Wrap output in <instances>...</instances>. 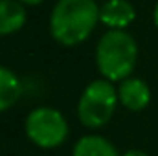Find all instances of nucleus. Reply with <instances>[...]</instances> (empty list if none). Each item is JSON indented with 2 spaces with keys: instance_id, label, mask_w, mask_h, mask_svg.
Masks as SVG:
<instances>
[{
  "instance_id": "1",
  "label": "nucleus",
  "mask_w": 158,
  "mask_h": 156,
  "mask_svg": "<svg viewBox=\"0 0 158 156\" xmlns=\"http://www.w3.org/2000/svg\"><path fill=\"white\" fill-rule=\"evenodd\" d=\"M99 18V7L94 0H59L50 17L52 37L59 44L74 46L92 33Z\"/></svg>"
},
{
  "instance_id": "2",
  "label": "nucleus",
  "mask_w": 158,
  "mask_h": 156,
  "mask_svg": "<svg viewBox=\"0 0 158 156\" xmlns=\"http://www.w3.org/2000/svg\"><path fill=\"white\" fill-rule=\"evenodd\" d=\"M138 61V44L127 31L110 30L96 46V64L107 81H125Z\"/></svg>"
},
{
  "instance_id": "3",
  "label": "nucleus",
  "mask_w": 158,
  "mask_h": 156,
  "mask_svg": "<svg viewBox=\"0 0 158 156\" xmlns=\"http://www.w3.org/2000/svg\"><path fill=\"white\" fill-rule=\"evenodd\" d=\"M118 90L107 79L92 81L81 94L77 103L79 121L86 129H99L109 123L116 110Z\"/></svg>"
},
{
  "instance_id": "4",
  "label": "nucleus",
  "mask_w": 158,
  "mask_h": 156,
  "mask_svg": "<svg viewBox=\"0 0 158 156\" xmlns=\"http://www.w3.org/2000/svg\"><path fill=\"white\" fill-rule=\"evenodd\" d=\"M26 134L40 149H55L64 143L68 138V123L64 116L52 109V107H39L33 109L24 123Z\"/></svg>"
},
{
  "instance_id": "5",
  "label": "nucleus",
  "mask_w": 158,
  "mask_h": 156,
  "mask_svg": "<svg viewBox=\"0 0 158 156\" xmlns=\"http://www.w3.org/2000/svg\"><path fill=\"white\" fill-rule=\"evenodd\" d=\"M118 99L125 109H129L132 112H138V110H143L149 105L151 90H149L145 81H142L138 77H129L125 81H121V84H119Z\"/></svg>"
},
{
  "instance_id": "6",
  "label": "nucleus",
  "mask_w": 158,
  "mask_h": 156,
  "mask_svg": "<svg viewBox=\"0 0 158 156\" xmlns=\"http://www.w3.org/2000/svg\"><path fill=\"white\" fill-rule=\"evenodd\" d=\"M136 17V11L127 0H107L99 7V20L112 30H123Z\"/></svg>"
},
{
  "instance_id": "7",
  "label": "nucleus",
  "mask_w": 158,
  "mask_h": 156,
  "mask_svg": "<svg viewBox=\"0 0 158 156\" xmlns=\"http://www.w3.org/2000/svg\"><path fill=\"white\" fill-rule=\"evenodd\" d=\"M26 22V11L19 0H0V35L19 31Z\"/></svg>"
},
{
  "instance_id": "8",
  "label": "nucleus",
  "mask_w": 158,
  "mask_h": 156,
  "mask_svg": "<svg viewBox=\"0 0 158 156\" xmlns=\"http://www.w3.org/2000/svg\"><path fill=\"white\" fill-rule=\"evenodd\" d=\"M72 156H119V153L107 138L98 134H88L77 140Z\"/></svg>"
},
{
  "instance_id": "9",
  "label": "nucleus",
  "mask_w": 158,
  "mask_h": 156,
  "mask_svg": "<svg viewBox=\"0 0 158 156\" xmlns=\"http://www.w3.org/2000/svg\"><path fill=\"white\" fill-rule=\"evenodd\" d=\"M20 94H22V84L19 77L11 70L0 66V112L11 109L19 101Z\"/></svg>"
},
{
  "instance_id": "10",
  "label": "nucleus",
  "mask_w": 158,
  "mask_h": 156,
  "mask_svg": "<svg viewBox=\"0 0 158 156\" xmlns=\"http://www.w3.org/2000/svg\"><path fill=\"white\" fill-rule=\"evenodd\" d=\"M123 156H149V154L143 153V151H140V149H129Z\"/></svg>"
},
{
  "instance_id": "11",
  "label": "nucleus",
  "mask_w": 158,
  "mask_h": 156,
  "mask_svg": "<svg viewBox=\"0 0 158 156\" xmlns=\"http://www.w3.org/2000/svg\"><path fill=\"white\" fill-rule=\"evenodd\" d=\"M19 2H22V4H28V6H35V4H40L42 0H19Z\"/></svg>"
},
{
  "instance_id": "12",
  "label": "nucleus",
  "mask_w": 158,
  "mask_h": 156,
  "mask_svg": "<svg viewBox=\"0 0 158 156\" xmlns=\"http://www.w3.org/2000/svg\"><path fill=\"white\" fill-rule=\"evenodd\" d=\"M153 18H155V24H156V28H158V4H156V7H155V15H153Z\"/></svg>"
}]
</instances>
